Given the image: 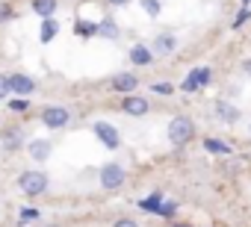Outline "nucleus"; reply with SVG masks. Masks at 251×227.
I'll use <instances>...</instances> for the list:
<instances>
[{"mask_svg": "<svg viewBox=\"0 0 251 227\" xmlns=\"http://www.w3.org/2000/svg\"><path fill=\"white\" fill-rule=\"evenodd\" d=\"M136 86H139V77H133V74H127V71H124V74H115V77H112V89H115V91L133 94V91H136Z\"/></svg>", "mask_w": 251, "mask_h": 227, "instance_id": "nucleus-10", "label": "nucleus"}, {"mask_svg": "<svg viewBox=\"0 0 251 227\" xmlns=\"http://www.w3.org/2000/svg\"><path fill=\"white\" fill-rule=\"evenodd\" d=\"M204 151H207V154H219V157H227V154H230L233 148H230V145H227L225 139H216V136H207V139H204Z\"/></svg>", "mask_w": 251, "mask_h": 227, "instance_id": "nucleus-15", "label": "nucleus"}, {"mask_svg": "<svg viewBox=\"0 0 251 227\" xmlns=\"http://www.w3.org/2000/svg\"><path fill=\"white\" fill-rule=\"evenodd\" d=\"M9 89H12V94H18V97H30V94L36 91V80H33L30 74H9Z\"/></svg>", "mask_w": 251, "mask_h": 227, "instance_id": "nucleus-7", "label": "nucleus"}, {"mask_svg": "<svg viewBox=\"0 0 251 227\" xmlns=\"http://www.w3.org/2000/svg\"><path fill=\"white\" fill-rule=\"evenodd\" d=\"M33 218H39V209H33V206H24L18 221H21V224H27V221H33Z\"/></svg>", "mask_w": 251, "mask_h": 227, "instance_id": "nucleus-26", "label": "nucleus"}, {"mask_svg": "<svg viewBox=\"0 0 251 227\" xmlns=\"http://www.w3.org/2000/svg\"><path fill=\"white\" fill-rule=\"evenodd\" d=\"M112 227H139V224H136V221H130V218H118Z\"/></svg>", "mask_w": 251, "mask_h": 227, "instance_id": "nucleus-29", "label": "nucleus"}, {"mask_svg": "<svg viewBox=\"0 0 251 227\" xmlns=\"http://www.w3.org/2000/svg\"><path fill=\"white\" fill-rule=\"evenodd\" d=\"M192 136H195V124H192V118H186V115H175V118L169 121V142H172L175 148H183L186 142H192Z\"/></svg>", "mask_w": 251, "mask_h": 227, "instance_id": "nucleus-1", "label": "nucleus"}, {"mask_svg": "<svg viewBox=\"0 0 251 227\" xmlns=\"http://www.w3.org/2000/svg\"><path fill=\"white\" fill-rule=\"evenodd\" d=\"M56 33H59V24H56V18H42V33H39L42 45L53 42V39H56Z\"/></svg>", "mask_w": 251, "mask_h": 227, "instance_id": "nucleus-17", "label": "nucleus"}, {"mask_svg": "<svg viewBox=\"0 0 251 227\" xmlns=\"http://www.w3.org/2000/svg\"><path fill=\"white\" fill-rule=\"evenodd\" d=\"M210 80H213V68H207V65H204V68H192V71L186 74V80H183V86H180V89L192 94V91H198V89L210 86Z\"/></svg>", "mask_w": 251, "mask_h": 227, "instance_id": "nucleus-4", "label": "nucleus"}, {"mask_svg": "<svg viewBox=\"0 0 251 227\" xmlns=\"http://www.w3.org/2000/svg\"><path fill=\"white\" fill-rule=\"evenodd\" d=\"M151 89H154L157 94H172V91H175V86H172V83H154Z\"/></svg>", "mask_w": 251, "mask_h": 227, "instance_id": "nucleus-27", "label": "nucleus"}, {"mask_svg": "<svg viewBox=\"0 0 251 227\" xmlns=\"http://www.w3.org/2000/svg\"><path fill=\"white\" fill-rule=\"evenodd\" d=\"M48 227H59V224H48Z\"/></svg>", "mask_w": 251, "mask_h": 227, "instance_id": "nucleus-34", "label": "nucleus"}, {"mask_svg": "<svg viewBox=\"0 0 251 227\" xmlns=\"http://www.w3.org/2000/svg\"><path fill=\"white\" fill-rule=\"evenodd\" d=\"M106 3H109V6H127L130 0H106Z\"/></svg>", "mask_w": 251, "mask_h": 227, "instance_id": "nucleus-31", "label": "nucleus"}, {"mask_svg": "<svg viewBox=\"0 0 251 227\" xmlns=\"http://www.w3.org/2000/svg\"><path fill=\"white\" fill-rule=\"evenodd\" d=\"M12 94V89H9V74H0V100H6Z\"/></svg>", "mask_w": 251, "mask_h": 227, "instance_id": "nucleus-25", "label": "nucleus"}, {"mask_svg": "<svg viewBox=\"0 0 251 227\" xmlns=\"http://www.w3.org/2000/svg\"><path fill=\"white\" fill-rule=\"evenodd\" d=\"M124 177H127V174H124V168H121L118 162H109V165L100 168V186L109 189V192H112V189H121Z\"/></svg>", "mask_w": 251, "mask_h": 227, "instance_id": "nucleus-6", "label": "nucleus"}, {"mask_svg": "<svg viewBox=\"0 0 251 227\" xmlns=\"http://www.w3.org/2000/svg\"><path fill=\"white\" fill-rule=\"evenodd\" d=\"M160 204H163V192H154V195H148L145 201H139V206H142L145 212H157Z\"/></svg>", "mask_w": 251, "mask_h": 227, "instance_id": "nucleus-20", "label": "nucleus"}, {"mask_svg": "<svg viewBox=\"0 0 251 227\" xmlns=\"http://www.w3.org/2000/svg\"><path fill=\"white\" fill-rule=\"evenodd\" d=\"M121 109L127 112V115H133V118H139V115H145V112L151 109V103L142 97V94H127L121 100Z\"/></svg>", "mask_w": 251, "mask_h": 227, "instance_id": "nucleus-8", "label": "nucleus"}, {"mask_svg": "<svg viewBox=\"0 0 251 227\" xmlns=\"http://www.w3.org/2000/svg\"><path fill=\"white\" fill-rule=\"evenodd\" d=\"M9 109L12 112H27L30 109V100L27 97H15V100H9Z\"/></svg>", "mask_w": 251, "mask_h": 227, "instance_id": "nucleus-24", "label": "nucleus"}, {"mask_svg": "<svg viewBox=\"0 0 251 227\" xmlns=\"http://www.w3.org/2000/svg\"><path fill=\"white\" fill-rule=\"evenodd\" d=\"M68 121H71V112H68L65 106H48V109L42 112V124H45L48 130H62Z\"/></svg>", "mask_w": 251, "mask_h": 227, "instance_id": "nucleus-3", "label": "nucleus"}, {"mask_svg": "<svg viewBox=\"0 0 251 227\" xmlns=\"http://www.w3.org/2000/svg\"><path fill=\"white\" fill-rule=\"evenodd\" d=\"M27 151H30V157H33L36 162H45V159H50V151H53V145H50L48 139H33V142L27 145Z\"/></svg>", "mask_w": 251, "mask_h": 227, "instance_id": "nucleus-11", "label": "nucleus"}, {"mask_svg": "<svg viewBox=\"0 0 251 227\" xmlns=\"http://www.w3.org/2000/svg\"><path fill=\"white\" fill-rule=\"evenodd\" d=\"M15 12H12V6L9 3H0V24H3V21H9Z\"/></svg>", "mask_w": 251, "mask_h": 227, "instance_id": "nucleus-28", "label": "nucleus"}, {"mask_svg": "<svg viewBox=\"0 0 251 227\" xmlns=\"http://www.w3.org/2000/svg\"><path fill=\"white\" fill-rule=\"evenodd\" d=\"M216 115H219L222 121L233 124V121H239V109H236V106H230L227 100H216Z\"/></svg>", "mask_w": 251, "mask_h": 227, "instance_id": "nucleus-14", "label": "nucleus"}, {"mask_svg": "<svg viewBox=\"0 0 251 227\" xmlns=\"http://www.w3.org/2000/svg\"><path fill=\"white\" fill-rule=\"evenodd\" d=\"M33 12L39 18H53L56 12V0H33Z\"/></svg>", "mask_w": 251, "mask_h": 227, "instance_id": "nucleus-18", "label": "nucleus"}, {"mask_svg": "<svg viewBox=\"0 0 251 227\" xmlns=\"http://www.w3.org/2000/svg\"><path fill=\"white\" fill-rule=\"evenodd\" d=\"M142 9H145V15L157 18V15L163 12V3H160V0H142Z\"/></svg>", "mask_w": 251, "mask_h": 227, "instance_id": "nucleus-21", "label": "nucleus"}, {"mask_svg": "<svg viewBox=\"0 0 251 227\" xmlns=\"http://www.w3.org/2000/svg\"><path fill=\"white\" fill-rule=\"evenodd\" d=\"M175 47H177V39H175L172 33H160V36L154 39V45H151L154 53H172Z\"/></svg>", "mask_w": 251, "mask_h": 227, "instance_id": "nucleus-13", "label": "nucleus"}, {"mask_svg": "<svg viewBox=\"0 0 251 227\" xmlns=\"http://www.w3.org/2000/svg\"><path fill=\"white\" fill-rule=\"evenodd\" d=\"M172 227H192V224H183V221H177V224H172Z\"/></svg>", "mask_w": 251, "mask_h": 227, "instance_id": "nucleus-32", "label": "nucleus"}, {"mask_svg": "<svg viewBox=\"0 0 251 227\" xmlns=\"http://www.w3.org/2000/svg\"><path fill=\"white\" fill-rule=\"evenodd\" d=\"M248 133H251V127H248Z\"/></svg>", "mask_w": 251, "mask_h": 227, "instance_id": "nucleus-35", "label": "nucleus"}, {"mask_svg": "<svg viewBox=\"0 0 251 227\" xmlns=\"http://www.w3.org/2000/svg\"><path fill=\"white\" fill-rule=\"evenodd\" d=\"M242 6H251V0H242Z\"/></svg>", "mask_w": 251, "mask_h": 227, "instance_id": "nucleus-33", "label": "nucleus"}, {"mask_svg": "<svg viewBox=\"0 0 251 227\" xmlns=\"http://www.w3.org/2000/svg\"><path fill=\"white\" fill-rule=\"evenodd\" d=\"M74 33H77L80 39H92V36H95V24H92V21L77 18V21H74Z\"/></svg>", "mask_w": 251, "mask_h": 227, "instance_id": "nucleus-19", "label": "nucleus"}, {"mask_svg": "<svg viewBox=\"0 0 251 227\" xmlns=\"http://www.w3.org/2000/svg\"><path fill=\"white\" fill-rule=\"evenodd\" d=\"M175 212H177V204H175V201H163L160 209H157V215H163V218H172Z\"/></svg>", "mask_w": 251, "mask_h": 227, "instance_id": "nucleus-22", "label": "nucleus"}, {"mask_svg": "<svg viewBox=\"0 0 251 227\" xmlns=\"http://www.w3.org/2000/svg\"><path fill=\"white\" fill-rule=\"evenodd\" d=\"M18 186H21V192L30 195V198L45 195V189H48V174H45V171H24V174L18 177Z\"/></svg>", "mask_w": 251, "mask_h": 227, "instance_id": "nucleus-2", "label": "nucleus"}, {"mask_svg": "<svg viewBox=\"0 0 251 227\" xmlns=\"http://www.w3.org/2000/svg\"><path fill=\"white\" fill-rule=\"evenodd\" d=\"M239 68H242V74H245V77H251V59H242V65H239Z\"/></svg>", "mask_w": 251, "mask_h": 227, "instance_id": "nucleus-30", "label": "nucleus"}, {"mask_svg": "<svg viewBox=\"0 0 251 227\" xmlns=\"http://www.w3.org/2000/svg\"><path fill=\"white\" fill-rule=\"evenodd\" d=\"M92 130H95V136L100 139V145H103L106 151H115V148L121 145V136H118V130H115L109 121H95Z\"/></svg>", "mask_w": 251, "mask_h": 227, "instance_id": "nucleus-5", "label": "nucleus"}, {"mask_svg": "<svg viewBox=\"0 0 251 227\" xmlns=\"http://www.w3.org/2000/svg\"><path fill=\"white\" fill-rule=\"evenodd\" d=\"M248 18H251V9H248V6H242V9L236 12V18H233V30H239V27H242Z\"/></svg>", "mask_w": 251, "mask_h": 227, "instance_id": "nucleus-23", "label": "nucleus"}, {"mask_svg": "<svg viewBox=\"0 0 251 227\" xmlns=\"http://www.w3.org/2000/svg\"><path fill=\"white\" fill-rule=\"evenodd\" d=\"M0 142H3L6 151H18V148H21V130H18V127L0 130Z\"/></svg>", "mask_w": 251, "mask_h": 227, "instance_id": "nucleus-16", "label": "nucleus"}, {"mask_svg": "<svg viewBox=\"0 0 251 227\" xmlns=\"http://www.w3.org/2000/svg\"><path fill=\"white\" fill-rule=\"evenodd\" d=\"M130 62L133 65H151L154 62V50L148 45H133L130 47Z\"/></svg>", "mask_w": 251, "mask_h": 227, "instance_id": "nucleus-12", "label": "nucleus"}, {"mask_svg": "<svg viewBox=\"0 0 251 227\" xmlns=\"http://www.w3.org/2000/svg\"><path fill=\"white\" fill-rule=\"evenodd\" d=\"M95 36L98 39H106V42H115V39H121V30H118V24H115V18H100V21H95Z\"/></svg>", "mask_w": 251, "mask_h": 227, "instance_id": "nucleus-9", "label": "nucleus"}]
</instances>
